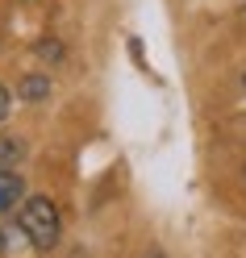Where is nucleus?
Returning <instances> with one entry per match:
<instances>
[{
  "instance_id": "obj_1",
  "label": "nucleus",
  "mask_w": 246,
  "mask_h": 258,
  "mask_svg": "<svg viewBox=\"0 0 246 258\" xmlns=\"http://www.w3.org/2000/svg\"><path fill=\"white\" fill-rule=\"evenodd\" d=\"M17 229L25 233V241L34 250H55L59 246V237H63V217H59V204L51 196H29L21 204V221H17Z\"/></svg>"
},
{
  "instance_id": "obj_2",
  "label": "nucleus",
  "mask_w": 246,
  "mask_h": 258,
  "mask_svg": "<svg viewBox=\"0 0 246 258\" xmlns=\"http://www.w3.org/2000/svg\"><path fill=\"white\" fill-rule=\"evenodd\" d=\"M25 196V183L17 171H0V213H9V208H17Z\"/></svg>"
},
{
  "instance_id": "obj_3",
  "label": "nucleus",
  "mask_w": 246,
  "mask_h": 258,
  "mask_svg": "<svg viewBox=\"0 0 246 258\" xmlns=\"http://www.w3.org/2000/svg\"><path fill=\"white\" fill-rule=\"evenodd\" d=\"M17 96H21V100H29V104H42L46 96H51V75H21Z\"/></svg>"
},
{
  "instance_id": "obj_4",
  "label": "nucleus",
  "mask_w": 246,
  "mask_h": 258,
  "mask_svg": "<svg viewBox=\"0 0 246 258\" xmlns=\"http://www.w3.org/2000/svg\"><path fill=\"white\" fill-rule=\"evenodd\" d=\"M21 158H25V142L21 138H0V171H17Z\"/></svg>"
},
{
  "instance_id": "obj_5",
  "label": "nucleus",
  "mask_w": 246,
  "mask_h": 258,
  "mask_svg": "<svg viewBox=\"0 0 246 258\" xmlns=\"http://www.w3.org/2000/svg\"><path fill=\"white\" fill-rule=\"evenodd\" d=\"M63 42H55V38H46V42H38V58H46V62H63Z\"/></svg>"
},
{
  "instance_id": "obj_6",
  "label": "nucleus",
  "mask_w": 246,
  "mask_h": 258,
  "mask_svg": "<svg viewBox=\"0 0 246 258\" xmlns=\"http://www.w3.org/2000/svg\"><path fill=\"white\" fill-rule=\"evenodd\" d=\"M9 104H13V100H9V88H5V84H0V121H5V117H9Z\"/></svg>"
},
{
  "instance_id": "obj_7",
  "label": "nucleus",
  "mask_w": 246,
  "mask_h": 258,
  "mask_svg": "<svg viewBox=\"0 0 246 258\" xmlns=\"http://www.w3.org/2000/svg\"><path fill=\"white\" fill-rule=\"evenodd\" d=\"M146 258H167V254H163V250H151V254H146Z\"/></svg>"
},
{
  "instance_id": "obj_8",
  "label": "nucleus",
  "mask_w": 246,
  "mask_h": 258,
  "mask_svg": "<svg viewBox=\"0 0 246 258\" xmlns=\"http://www.w3.org/2000/svg\"><path fill=\"white\" fill-rule=\"evenodd\" d=\"M242 88H246V75H242Z\"/></svg>"
}]
</instances>
